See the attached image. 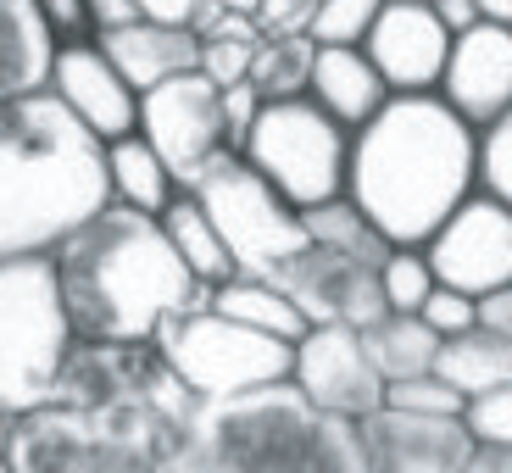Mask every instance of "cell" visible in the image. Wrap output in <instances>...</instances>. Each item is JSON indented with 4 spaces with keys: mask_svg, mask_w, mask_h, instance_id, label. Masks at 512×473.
<instances>
[{
    "mask_svg": "<svg viewBox=\"0 0 512 473\" xmlns=\"http://www.w3.org/2000/svg\"><path fill=\"white\" fill-rule=\"evenodd\" d=\"M418 6H435V0H418Z\"/></svg>",
    "mask_w": 512,
    "mask_h": 473,
    "instance_id": "bcb514c9",
    "label": "cell"
},
{
    "mask_svg": "<svg viewBox=\"0 0 512 473\" xmlns=\"http://www.w3.org/2000/svg\"><path fill=\"white\" fill-rule=\"evenodd\" d=\"M435 373L457 384L462 396L501 390V384H512V334L485 329V323H474V329H462V334H446L440 340V357H435Z\"/></svg>",
    "mask_w": 512,
    "mask_h": 473,
    "instance_id": "44dd1931",
    "label": "cell"
},
{
    "mask_svg": "<svg viewBox=\"0 0 512 473\" xmlns=\"http://www.w3.org/2000/svg\"><path fill=\"white\" fill-rule=\"evenodd\" d=\"M256 112H262V95L251 90V78H240V84L223 90V117H229V145L234 151H245V134H251Z\"/></svg>",
    "mask_w": 512,
    "mask_h": 473,
    "instance_id": "d590c367",
    "label": "cell"
},
{
    "mask_svg": "<svg viewBox=\"0 0 512 473\" xmlns=\"http://www.w3.org/2000/svg\"><path fill=\"white\" fill-rule=\"evenodd\" d=\"M435 12H440V23H446L451 34H462V28L479 23V6H474V0H435Z\"/></svg>",
    "mask_w": 512,
    "mask_h": 473,
    "instance_id": "60d3db41",
    "label": "cell"
},
{
    "mask_svg": "<svg viewBox=\"0 0 512 473\" xmlns=\"http://www.w3.org/2000/svg\"><path fill=\"white\" fill-rule=\"evenodd\" d=\"M423 256H429L435 279L451 284V290L490 295L501 284H512V206L496 201L490 190H474L435 229Z\"/></svg>",
    "mask_w": 512,
    "mask_h": 473,
    "instance_id": "8fae6325",
    "label": "cell"
},
{
    "mask_svg": "<svg viewBox=\"0 0 512 473\" xmlns=\"http://www.w3.org/2000/svg\"><path fill=\"white\" fill-rule=\"evenodd\" d=\"M362 51L373 56L390 95H423V90H440V73H446V56H451V28L440 23L435 6L384 0L368 39H362Z\"/></svg>",
    "mask_w": 512,
    "mask_h": 473,
    "instance_id": "9a60e30c",
    "label": "cell"
},
{
    "mask_svg": "<svg viewBox=\"0 0 512 473\" xmlns=\"http://www.w3.org/2000/svg\"><path fill=\"white\" fill-rule=\"evenodd\" d=\"M440 101L457 117H468L474 128L496 123L501 112H512V28L485 23L451 34V56L440 73Z\"/></svg>",
    "mask_w": 512,
    "mask_h": 473,
    "instance_id": "e0dca14e",
    "label": "cell"
},
{
    "mask_svg": "<svg viewBox=\"0 0 512 473\" xmlns=\"http://www.w3.org/2000/svg\"><path fill=\"white\" fill-rule=\"evenodd\" d=\"M362 340H368V357L379 362V373L396 384V379L435 373V357H440V340L446 334L423 318V312H384L379 323L362 329Z\"/></svg>",
    "mask_w": 512,
    "mask_h": 473,
    "instance_id": "cb8c5ba5",
    "label": "cell"
},
{
    "mask_svg": "<svg viewBox=\"0 0 512 473\" xmlns=\"http://www.w3.org/2000/svg\"><path fill=\"white\" fill-rule=\"evenodd\" d=\"M312 62H318V39L312 34H262L245 78H251V90L262 101H290V95H307Z\"/></svg>",
    "mask_w": 512,
    "mask_h": 473,
    "instance_id": "484cf974",
    "label": "cell"
},
{
    "mask_svg": "<svg viewBox=\"0 0 512 473\" xmlns=\"http://www.w3.org/2000/svg\"><path fill=\"white\" fill-rule=\"evenodd\" d=\"M479 323H485V329L512 334V284H501V290L479 295Z\"/></svg>",
    "mask_w": 512,
    "mask_h": 473,
    "instance_id": "f35d334b",
    "label": "cell"
},
{
    "mask_svg": "<svg viewBox=\"0 0 512 473\" xmlns=\"http://www.w3.org/2000/svg\"><path fill=\"white\" fill-rule=\"evenodd\" d=\"M479 190L512 206V112L479 128Z\"/></svg>",
    "mask_w": 512,
    "mask_h": 473,
    "instance_id": "f546056e",
    "label": "cell"
},
{
    "mask_svg": "<svg viewBox=\"0 0 512 473\" xmlns=\"http://www.w3.org/2000/svg\"><path fill=\"white\" fill-rule=\"evenodd\" d=\"M462 473H512V446H490V440H479L474 457L462 462Z\"/></svg>",
    "mask_w": 512,
    "mask_h": 473,
    "instance_id": "ab89813d",
    "label": "cell"
},
{
    "mask_svg": "<svg viewBox=\"0 0 512 473\" xmlns=\"http://www.w3.org/2000/svg\"><path fill=\"white\" fill-rule=\"evenodd\" d=\"M384 401H390V407H412V412H462L468 407V396H462L451 379H440V373L396 379L390 390H384Z\"/></svg>",
    "mask_w": 512,
    "mask_h": 473,
    "instance_id": "4dcf8cb0",
    "label": "cell"
},
{
    "mask_svg": "<svg viewBox=\"0 0 512 473\" xmlns=\"http://www.w3.org/2000/svg\"><path fill=\"white\" fill-rule=\"evenodd\" d=\"M462 418H468L474 440H490V446H512V384H501V390H485V396H468Z\"/></svg>",
    "mask_w": 512,
    "mask_h": 473,
    "instance_id": "1f68e13d",
    "label": "cell"
},
{
    "mask_svg": "<svg viewBox=\"0 0 512 473\" xmlns=\"http://www.w3.org/2000/svg\"><path fill=\"white\" fill-rule=\"evenodd\" d=\"M112 201L106 140L56 90L0 101V262L51 256Z\"/></svg>",
    "mask_w": 512,
    "mask_h": 473,
    "instance_id": "3957f363",
    "label": "cell"
},
{
    "mask_svg": "<svg viewBox=\"0 0 512 473\" xmlns=\"http://www.w3.org/2000/svg\"><path fill=\"white\" fill-rule=\"evenodd\" d=\"M6 440H12V423L0 418V473H12V446Z\"/></svg>",
    "mask_w": 512,
    "mask_h": 473,
    "instance_id": "ee69618b",
    "label": "cell"
},
{
    "mask_svg": "<svg viewBox=\"0 0 512 473\" xmlns=\"http://www.w3.org/2000/svg\"><path fill=\"white\" fill-rule=\"evenodd\" d=\"M301 218H307V234L318 245H334V251H346V256H357V262H368V268H384V256L396 251V245H390L368 218H362V206L351 201V195L323 201V206H307Z\"/></svg>",
    "mask_w": 512,
    "mask_h": 473,
    "instance_id": "4316f807",
    "label": "cell"
},
{
    "mask_svg": "<svg viewBox=\"0 0 512 473\" xmlns=\"http://www.w3.org/2000/svg\"><path fill=\"white\" fill-rule=\"evenodd\" d=\"M240 156L273 184V190L290 195V201L307 212V206H323V201H340V195H346L351 128L323 112L312 95L262 101Z\"/></svg>",
    "mask_w": 512,
    "mask_h": 473,
    "instance_id": "52a82bcc",
    "label": "cell"
},
{
    "mask_svg": "<svg viewBox=\"0 0 512 473\" xmlns=\"http://www.w3.org/2000/svg\"><path fill=\"white\" fill-rule=\"evenodd\" d=\"M145 17H162V23H190L195 0H140Z\"/></svg>",
    "mask_w": 512,
    "mask_h": 473,
    "instance_id": "b9f144b4",
    "label": "cell"
},
{
    "mask_svg": "<svg viewBox=\"0 0 512 473\" xmlns=\"http://www.w3.org/2000/svg\"><path fill=\"white\" fill-rule=\"evenodd\" d=\"M190 190L212 212V223H218L223 245L234 256V268L251 273V279H279L295 256L312 245L301 206L273 190L240 151H223Z\"/></svg>",
    "mask_w": 512,
    "mask_h": 473,
    "instance_id": "ba28073f",
    "label": "cell"
},
{
    "mask_svg": "<svg viewBox=\"0 0 512 473\" xmlns=\"http://www.w3.org/2000/svg\"><path fill=\"white\" fill-rule=\"evenodd\" d=\"M162 229H167V240H173V251L184 256V268H190L201 284H223V279L240 273L234 256H229V245H223V234H218V223H212V212L201 206L195 190L179 184V195L162 206Z\"/></svg>",
    "mask_w": 512,
    "mask_h": 473,
    "instance_id": "7402d4cb",
    "label": "cell"
},
{
    "mask_svg": "<svg viewBox=\"0 0 512 473\" xmlns=\"http://www.w3.org/2000/svg\"><path fill=\"white\" fill-rule=\"evenodd\" d=\"M106 173H112V201L140 206V212H156V218H162V206L179 195L173 167L156 156V145L145 140L140 128L123 134V140H106Z\"/></svg>",
    "mask_w": 512,
    "mask_h": 473,
    "instance_id": "603a6c76",
    "label": "cell"
},
{
    "mask_svg": "<svg viewBox=\"0 0 512 473\" xmlns=\"http://www.w3.org/2000/svg\"><path fill=\"white\" fill-rule=\"evenodd\" d=\"M474 6H479L485 23H507L512 28V0H474Z\"/></svg>",
    "mask_w": 512,
    "mask_h": 473,
    "instance_id": "7bdbcfd3",
    "label": "cell"
},
{
    "mask_svg": "<svg viewBox=\"0 0 512 473\" xmlns=\"http://www.w3.org/2000/svg\"><path fill=\"white\" fill-rule=\"evenodd\" d=\"M39 12L51 17L56 39H84V34H95V28H90V6H84V0H39Z\"/></svg>",
    "mask_w": 512,
    "mask_h": 473,
    "instance_id": "8d00e7d4",
    "label": "cell"
},
{
    "mask_svg": "<svg viewBox=\"0 0 512 473\" xmlns=\"http://www.w3.org/2000/svg\"><path fill=\"white\" fill-rule=\"evenodd\" d=\"M384 0H318V12H312V28L307 34L318 45H362L379 17Z\"/></svg>",
    "mask_w": 512,
    "mask_h": 473,
    "instance_id": "f1b7e54d",
    "label": "cell"
},
{
    "mask_svg": "<svg viewBox=\"0 0 512 473\" xmlns=\"http://www.w3.org/2000/svg\"><path fill=\"white\" fill-rule=\"evenodd\" d=\"M423 318L435 323L440 334H462V329H474L479 323V295L451 290V284H435L429 301H423Z\"/></svg>",
    "mask_w": 512,
    "mask_h": 473,
    "instance_id": "836d02e7",
    "label": "cell"
},
{
    "mask_svg": "<svg viewBox=\"0 0 512 473\" xmlns=\"http://www.w3.org/2000/svg\"><path fill=\"white\" fill-rule=\"evenodd\" d=\"M273 284L307 312V323H357V329H368V323H379L390 312L379 268H368V262L334 251V245H318V240L295 256Z\"/></svg>",
    "mask_w": 512,
    "mask_h": 473,
    "instance_id": "5bb4252c",
    "label": "cell"
},
{
    "mask_svg": "<svg viewBox=\"0 0 512 473\" xmlns=\"http://www.w3.org/2000/svg\"><path fill=\"white\" fill-rule=\"evenodd\" d=\"M362 446L368 473H462L479 440L462 412H412L384 401L362 418Z\"/></svg>",
    "mask_w": 512,
    "mask_h": 473,
    "instance_id": "4fadbf2b",
    "label": "cell"
},
{
    "mask_svg": "<svg viewBox=\"0 0 512 473\" xmlns=\"http://www.w3.org/2000/svg\"><path fill=\"white\" fill-rule=\"evenodd\" d=\"M73 340L51 256L0 262V418L12 423L56 396Z\"/></svg>",
    "mask_w": 512,
    "mask_h": 473,
    "instance_id": "8992f818",
    "label": "cell"
},
{
    "mask_svg": "<svg viewBox=\"0 0 512 473\" xmlns=\"http://www.w3.org/2000/svg\"><path fill=\"white\" fill-rule=\"evenodd\" d=\"M307 95L357 134V128L368 123V117H379V106L390 101V84L379 78V67H373V56L362 51V45H318Z\"/></svg>",
    "mask_w": 512,
    "mask_h": 473,
    "instance_id": "d6986e66",
    "label": "cell"
},
{
    "mask_svg": "<svg viewBox=\"0 0 512 473\" xmlns=\"http://www.w3.org/2000/svg\"><path fill=\"white\" fill-rule=\"evenodd\" d=\"M479 190V128L440 90L390 95L351 134L346 195L390 245H429L435 229Z\"/></svg>",
    "mask_w": 512,
    "mask_h": 473,
    "instance_id": "6da1fadb",
    "label": "cell"
},
{
    "mask_svg": "<svg viewBox=\"0 0 512 473\" xmlns=\"http://www.w3.org/2000/svg\"><path fill=\"white\" fill-rule=\"evenodd\" d=\"M101 51L117 62V73L134 84V90H156L167 78L195 73L201 67V34L190 23H162V17H134L123 28H101Z\"/></svg>",
    "mask_w": 512,
    "mask_h": 473,
    "instance_id": "ac0fdd59",
    "label": "cell"
},
{
    "mask_svg": "<svg viewBox=\"0 0 512 473\" xmlns=\"http://www.w3.org/2000/svg\"><path fill=\"white\" fill-rule=\"evenodd\" d=\"M140 134L156 145L173 179L190 190L206 167L218 162L229 145V117H223V90L195 67V73H179L156 84V90L140 95Z\"/></svg>",
    "mask_w": 512,
    "mask_h": 473,
    "instance_id": "30bf717a",
    "label": "cell"
},
{
    "mask_svg": "<svg viewBox=\"0 0 512 473\" xmlns=\"http://www.w3.org/2000/svg\"><path fill=\"white\" fill-rule=\"evenodd\" d=\"M379 284H384L390 312H423V301H429V290H435L440 279H435V268H429L423 245H396V251L384 256Z\"/></svg>",
    "mask_w": 512,
    "mask_h": 473,
    "instance_id": "83f0119b",
    "label": "cell"
},
{
    "mask_svg": "<svg viewBox=\"0 0 512 473\" xmlns=\"http://www.w3.org/2000/svg\"><path fill=\"white\" fill-rule=\"evenodd\" d=\"M51 262L78 340H156L173 312L212 307V284L184 268L162 218L123 201L78 223Z\"/></svg>",
    "mask_w": 512,
    "mask_h": 473,
    "instance_id": "7a4b0ae2",
    "label": "cell"
},
{
    "mask_svg": "<svg viewBox=\"0 0 512 473\" xmlns=\"http://www.w3.org/2000/svg\"><path fill=\"white\" fill-rule=\"evenodd\" d=\"M12 473H206L195 407L45 401L12 418Z\"/></svg>",
    "mask_w": 512,
    "mask_h": 473,
    "instance_id": "277c9868",
    "label": "cell"
},
{
    "mask_svg": "<svg viewBox=\"0 0 512 473\" xmlns=\"http://www.w3.org/2000/svg\"><path fill=\"white\" fill-rule=\"evenodd\" d=\"M206 473H368L362 423L318 407L295 379L195 401Z\"/></svg>",
    "mask_w": 512,
    "mask_h": 473,
    "instance_id": "5b68a950",
    "label": "cell"
},
{
    "mask_svg": "<svg viewBox=\"0 0 512 473\" xmlns=\"http://www.w3.org/2000/svg\"><path fill=\"white\" fill-rule=\"evenodd\" d=\"M51 90L67 101V112L78 123L101 134V140H123L140 128V90L117 73V62L101 51V39H62L51 67Z\"/></svg>",
    "mask_w": 512,
    "mask_h": 473,
    "instance_id": "2e32d148",
    "label": "cell"
},
{
    "mask_svg": "<svg viewBox=\"0 0 512 473\" xmlns=\"http://www.w3.org/2000/svg\"><path fill=\"white\" fill-rule=\"evenodd\" d=\"M212 307L229 312V318H240V323H251V329H262V334H279V340H290V346L312 329L307 312L295 307L279 284L251 279V273H234V279L212 284Z\"/></svg>",
    "mask_w": 512,
    "mask_h": 473,
    "instance_id": "d4e9b609",
    "label": "cell"
},
{
    "mask_svg": "<svg viewBox=\"0 0 512 473\" xmlns=\"http://www.w3.org/2000/svg\"><path fill=\"white\" fill-rule=\"evenodd\" d=\"M223 6H229V12H251L256 17V6H262V0H223Z\"/></svg>",
    "mask_w": 512,
    "mask_h": 473,
    "instance_id": "f6af8a7d",
    "label": "cell"
},
{
    "mask_svg": "<svg viewBox=\"0 0 512 473\" xmlns=\"http://www.w3.org/2000/svg\"><path fill=\"white\" fill-rule=\"evenodd\" d=\"M156 346L173 362L195 396H234V390H256V384L290 379L295 346L279 334H262L251 323L229 318L218 307H190L156 329Z\"/></svg>",
    "mask_w": 512,
    "mask_h": 473,
    "instance_id": "9c48e42d",
    "label": "cell"
},
{
    "mask_svg": "<svg viewBox=\"0 0 512 473\" xmlns=\"http://www.w3.org/2000/svg\"><path fill=\"white\" fill-rule=\"evenodd\" d=\"M262 45V39H256ZM251 39H223V34H212V39H201V73L218 84V90H229V84H240L245 73H251V51H256Z\"/></svg>",
    "mask_w": 512,
    "mask_h": 473,
    "instance_id": "d6a6232c",
    "label": "cell"
},
{
    "mask_svg": "<svg viewBox=\"0 0 512 473\" xmlns=\"http://www.w3.org/2000/svg\"><path fill=\"white\" fill-rule=\"evenodd\" d=\"M290 379L307 390L318 407L340 412V418H368L384 407V390L390 379L379 373V362L368 357V340H362L357 323H312L301 340H295V368Z\"/></svg>",
    "mask_w": 512,
    "mask_h": 473,
    "instance_id": "7c38bea8",
    "label": "cell"
},
{
    "mask_svg": "<svg viewBox=\"0 0 512 473\" xmlns=\"http://www.w3.org/2000/svg\"><path fill=\"white\" fill-rule=\"evenodd\" d=\"M90 6V28L101 34V28H123V23H134V17H145L140 12V0H84Z\"/></svg>",
    "mask_w": 512,
    "mask_h": 473,
    "instance_id": "74e56055",
    "label": "cell"
},
{
    "mask_svg": "<svg viewBox=\"0 0 512 473\" xmlns=\"http://www.w3.org/2000/svg\"><path fill=\"white\" fill-rule=\"evenodd\" d=\"M312 12H318V0H262L256 23H262V34H307Z\"/></svg>",
    "mask_w": 512,
    "mask_h": 473,
    "instance_id": "e575fe53",
    "label": "cell"
},
{
    "mask_svg": "<svg viewBox=\"0 0 512 473\" xmlns=\"http://www.w3.org/2000/svg\"><path fill=\"white\" fill-rule=\"evenodd\" d=\"M56 28L39 12V0H0V101L51 90Z\"/></svg>",
    "mask_w": 512,
    "mask_h": 473,
    "instance_id": "ffe728a7",
    "label": "cell"
}]
</instances>
